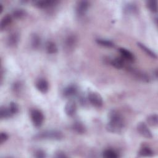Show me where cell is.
<instances>
[{
	"mask_svg": "<svg viewBox=\"0 0 158 158\" xmlns=\"http://www.w3.org/2000/svg\"><path fill=\"white\" fill-rule=\"evenodd\" d=\"M36 87L40 92L43 93H46L49 89L48 83L44 78H40L36 81Z\"/></svg>",
	"mask_w": 158,
	"mask_h": 158,
	"instance_id": "9",
	"label": "cell"
},
{
	"mask_svg": "<svg viewBox=\"0 0 158 158\" xmlns=\"http://www.w3.org/2000/svg\"><path fill=\"white\" fill-rule=\"evenodd\" d=\"M124 10L127 14H135L137 11V7L133 3H128L125 6Z\"/></svg>",
	"mask_w": 158,
	"mask_h": 158,
	"instance_id": "25",
	"label": "cell"
},
{
	"mask_svg": "<svg viewBox=\"0 0 158 158\" xmlns=\"http://www.w3.org/2000/svg\"><path fill=\"white\" fill-rule=\"evenodd\" d=\"M31 46L34 49H37L38 48H39L41 44L40 37L36 34H33L31 38Z\"/></svg>",
	"mask_w": 158,
	"mask_h": 158,
	"instance_id": "20",
	"label": "cell"
},
{
	"mask_svg": "<svg viewBox=\"0 0 158 158\" xmlns=\"http://www.w3.org/2000/svg\"><path fill=\"white\" fill-rule=\"evenodd\" d=\"M102 156L106 158H117L119 157L117 152L111 149H107L104 151L102 152Z\"/></svg>",
	"mask_w": 158,
	"mask_h": 158,
	"instance_id": "17",
	"label": "cell"
},
{
	"mask_svg": "<svg viewBox=\"0 0 158 158\" xmlns=\"http://www.w3.org/2000/svg\"><path fill=\"white\" fill-rule=\"evenodd\" d=\"M30 117L33 124L36 127H40L43 123L44 115L38 109H32L30 111Z\"/></svg>",
	"mask_w": 158,
	"mask_h": 158,
	"instance_id": "3",
	"label": "cell"
},
{
	"mask_svg": "<svg viewBox=\"0 0 158 158\" xmlns=\"http://www.w3.org/2000/svg\"><path fill=\"white\" fill-rule=\"evenodd\" d=\"M89 7V3L87 1H78L76 6V12L79 16H82L85 14Z\"/></svg>",
	"mask_w": 158,
	"mask_h": 158,
	"instance_id": "6",
	"label": "cell"
},
{
	"mask_svg": "<svg viewBox=\"0 0 158 158\" xmlns=\"http://www.w3.org/2000/svg\"><path fill=\"white\" fill-rule=\"evenodd\" d=\"M64 135L62 131L57 130H44L38 133L33 136L35 140H60L63 138Z\"/></svg>",
	"mask_w": 158,
	"mask_h": 158,
	"instance_id": "2",
	"label": "cell"
},
{
	"mask_svg": "<svg viewBox=\"0 0 158 158\" xmlns=\"http://www.w3.org/2000/svg\"><path fill=\"white\" fill-rule=\"evenodd\" d=\"M12 117L11 114L9 112V110L7 107L2 106L0 110V117L1 119L7 118Z\"/></svg>",
	"mask_w": 158,
	"mask_h": 158,
	"instance_id": "22",
	"label": "cell"
},
{
	"mask_svg": "<svg viewBox=\"0 0 158 158\" xmlns=\"http://www.w3.org/2000/svg\"><path fill=\"white\" fill-rule=\"evenodd\" d=\"M35 157H38V158H42V157H45L46 156V153L44 151H43V150L39 149L37 150L35 153Z\"/></svg>",
	"mask_w": 158,
	"mask_h": 158,
	"instance_id": "29",
	"label": "cell"
},
{
	"mask_svg": "<svg viewBox=\"0 0 158 158\" xmlns=\"http://www.w3.org/2000/svg\"><path fill=\"white\" fill-rule=\"evenodd\" d=\"M12 16L7 14L6 15H4L1 21V23H0V28L1 30H3L4 28H6L7 27H8L12 22Z\"/></svg>",
	"mask_w": 158,
	"mask_h": 158,
	"instance_id": "13",
	"label": "cell"
},
{
	"mask_svg": "<svg viewBox=\"0 0 158 158\" xmlns=\"http://www.w3.org/2000/svg\"><path fill=\"white\" fill-rule=\"evenodd\" d=\"M7 107H8L9 112L11 114L12 116L19 112V106L14 102H10Z\"/></svg>",
	"mask_w": 158,
	"mask_h": 158,
	"instance_id": "24",
	"label": "cell"
},
{
	"mask_svg": "<svg viewBox=\"0 0 158 158\" xmlns=\"http://www.w3.org/2000/svg\"><path fill=\"white\" fill-rule=\"evenodd\" d=\"M110 64L114 67L116 69H120L123 67L124 65V62L122 58H118V57H116L113 59L111 61H110Z\"/></svg>",
	"mask_w": 158,
	"mask_h": 158,
	"instance_id": "18",
	"label": "cell"
},
{
	"mask_svg": "<svg viewBox=\"0 0 158 158\" xmlns=\"http://www.w3.org/2000/svg\"><path fill=\"white\" fill-rule=\"evenodd\" d=\"M88 99L93 106L99 107L102 106V98L101 96L96 92H89L88 95Z\"/></svg>",
	"mask_w": 158,
	"mask_h": 158,
	"instance_id": "4",
	"label": "cell"
},
{
	"mask_svg": "<svg viewBox=\"0 0 158 158\" xmlns=\"http://www.w3.org/2000/svg\"><path fill=\"white\" fill-rule=\"evenodd\" d=\"M157 115L156 114L149 115L147 117V122L151 126L156 127L157 125Z\"/></svg>",
	"mask_w": 158,
	"mask_h": 158,
	"instance_id": "23",
	"label": "cell"
},
{
	"mask_svg": "<svg viewBox=\"0 0 158 158\" xmlns=\"http://www.w3.org/2000/svg\"><path fill=\"white\" fill-rule=\"evenodd\" d=\"M77 87L74 85H70L65 87L63 90V94L66 98H70L75 95L77 93Z\"/></svg>",
	"mask_w": 158,
	"mask_h": 158,
	"instance_id": "10",
	"label": "cell"
},
{
	"mask_svg": "<svg viewBox=\"0 0 158 158\" xmlns=\"http://www.w3.org/2000/svg\"><path fill=\"white\" fill-rule=\"evenodd\" d=\"M125 124L123 117L117 110H111L109 114V122L106 129L111 133H120L124 128Z\"/></svg>",
	"mask_w": 158,
	"mask_h": 158,
	"instance_id": "1",
	"label": "cell"
},
{
	"mask_svg": "<svg viewBox=\"0 0 158 158\" xmlns=\"http://www.w3.org/2000/svg\"><path fill=\"white\" fill-rule=\"evenodd\" d=\"M46 51L49 54H55L57 52V47L55 43L48 41L46 43Z\"/></svg>",
	"mask_w": 158,
	"mask_h": 158,
	"instance_id": "14",
	"label": "cell"
},
{
	"mask_svg": "<svg viewBox=\"0 0 158 158\" xmlns=\"http://www.w3.org/2000/svg\"><path fill=\"white\" fill-rule=\"evenodd\" d=\"M19 39H20L19 34L16 31L12 32L10 34H9V35L8 36V38L7 40V43L10 47L15 46L18 44Z\"/></svg>",
	"mask_w": 158,
	"mask_h": 158,
	"instance_id": "8",
	"label": "cell"
},
{
	"mask_svg": "<svg viewBox=\"0 0 158 158\" xmlns=\"http://www.w3.org/2000/svg\"><path fill=\"white\" fill-rule=\"evenodd\" d=\"M55 157H66L67 156L64 152L59 151V152L56 153V155L55 156Z\"/></svg>",
	"mask_w": 158,
	"mask_h": 158,
	"instance_id": "31",
	"label": "cell"
},
{
	"mask_svg": "<svg viewBox=\"0 0 158 158\" xmlns=\"http://www.w3.org/2000/svg\"><path fill=\"white\" fill-rule=\"evenodd\" d=\"M137 44H138V46L143 51H144L147 54H148L149 56H150L151 57H153V58H156V59L157 58V54H156L153 51H152L151 49H149V48H148L147 46H146L144 44L138 42V43H137Z\"/></svg>",
	"mask_w": 158,
	"mask_h": 158,
	"instance_id": "16",
	"label": "cell"
},
{
	"mask_svg": "<svg viewBox=\"0 0 158 158\" xmlns=\"http://www.w3.org/2000/svg\"><path fill=\"white\" fill-rule=\"evenodd\" d=\"M65 112L68 116H73L77 110V105L74 101H69L65 106Z\"/></svg>",
	"mask_w": 158,
	"mask_h": 158,
	"instance_id": "7",
	"label": "cell"
},
{
	"mask_svg": "<svg viewBox=\"0 0 158 158\" xmlns=\"http://www.w3.org/2000/svg\"><path fill=\"white\" fill-rule=\"evenodd\" d=\"M57 3L56 1L53 0H41L37 1L35 2V5L39 8H47L54 6Z\"/></svg>",
	"mask_w": 158,
	"mask_h": 158,
	"instance_id": "11",
	"label": "cell"
},
{
	"mask_svg": "<svg viewBox=\"0 0 158 158\" xmlns=\"http://www.w3.org/2000/svg\"><path fill=\"white\" fill-rule=\"evenodd\" d=\"M26 14L25 11L22 9H17L13 11L12 15L16 19H21Z\"/></svg>",
	"mask_w": 158,
	"mask_h": 158,
	"instance_id": "27",
	"label": "cell"
},
{
	"mask_svg": "<svg viewBox=\"0 0 158 158\" xmlns=\"http://www.w3.org/2000/svg\"><path fill=\"white\" fill-rule=\"evenodd\" d=\"M9 138V136L6 133L1 132L0 135V143H4L7 139Z\"/></svg>",
	"mask_w": 158,
	"mask_h": 158,
	"instance_id": "30",
	"label": "cell"
},
{
	"mask_svg": "<svg viewBox=\"0 0 158 158\" xmlns=\"http://www.w3.org/2000/svg\"><path fill=\"white\" fill-rule=\"evenodd\" d=\"M147 6L151 11L153 12H157V1L151 0V1H147Z\"/></svg>",
	"mask_w": 158,
	"mask_h": 158,
	"instance_id": "26",
	"label": "cell"
},
{
	"mask_svg": "<svg viewBox=\"0 0 158 158\" xmlns=\"http://www.w3.org/2000/svg\"><path fill=\"white\" fill-rule=\"evenodd\" d=\"M75 37H73V36H69L66 40H65V44L66 45L68 46V47H72L73 46V44H75Z\"/></svg>",
	"mask_w": 158,
	"mask_h": 158,
	"instance_id": "28",
	"label": "cell"
},
{
	"mask_svg": "<svg viewBox=\"0 0 158 158\" xmlns=\"http://www.w3.org/2000/svg\"><path fill=\"white\" fill-rule=\"evenodd\" d=\"M73 129L78 133H84L86 131L85 125L80 122H76L73 125Z\"/></svg>",
	"mask_w": 158,
	"mask_h": 158,
	"instance_id": "19",
	"label": "cell"
},
{
	"mask_svg": "<svg viewBox=\"0 0 158 158\" xmlns=\"http://www.w3.org/2000/svg\"><path fill=\"white\" fill-rule=\"evenodd\" d=\"M3 10V6H2V4H0V13H2Z\"/></svg>",
	"mask_w": 158,
	"mask_h": 158,
	"instance_id": "32",
	"label": "cell"
},
{
	"mask_svg": "<svg viewBox=\"0 0 158 158\" xmlns=\"http://www.w3.org/2000/svg\"><path fill=\"white\" fill-rule=\"evenodd\" d=\"M137 130L138 133L146 138L151 139L152 138V134L149 129L147 125L144 122H139L137 125Z\"/></svg>",
	"mask_w": 158,
	"mask_h": 158,
	"instance_id": "5",
	"label": "cell"
},
{
	"mask_svg": "<svg viewBox=\"0 0 158 158\" xmlns=\"http://www.w3.org/2000/svg\"><path fill=\"white\" fill-rule=\"evenodd\" d=\"M118 51H119L120 54L122 56V59H124L128 61H133V60L135 59L134 55L129 50H128L125 48H119Z\"/></svg>",
	"mask_w": 158,
	"mask_h": 158,
	"instance_id": "12",
	"label": "cell"
},
{
	"mask_svg": "<svg viewBox=\"0 0 158 158\" xmlns=\"http://www.w3.org/2000/svg\"><path fill=\"white\" fill-rule=\"evenodd\" d=\"M153 153L154 152L150 148L145 146L142 147L138 152L139 156H146V157L152 156L153 155Z\"/></svg>",
	"mask_w": 158,
	"mask_h": 158,
	"instance_id": "15",
	"label": "cell"
},
{
	"mask_svg": "<svg viewBox=\"0 0 158 158\" xmlns=\"http://www.w3.org/2000/svg\"><path fill=\"white\" fill-rule=\"evenodd\" d=\"M96 41L98 44H99L101 46L107 47V48H112L114 46V43L111 41L110 40H106V39H101L98 38L96 40Z\"/></svg>",
	"mask_w": 158,
	"mask_h": 158,
	"instance_id": "21",
	"label": "cell"
}]
</instances>
